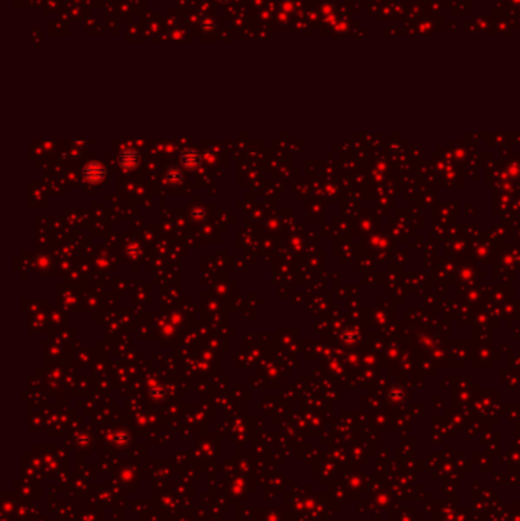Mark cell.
I'll use <instances>...</instances> for the list:
<instances>
[{
    "instance_id": "3",
    "label": "cell",
    "mask_w": 520,
    "mask_h": 521,
    "mask_svg": "<svg viewBox=\"0 0 520 521\" xmlns=\"http://www.w3.org/2000/svg\"><path fill=\"white\" fill-rule=\"evenodd\" d=\"M182 162H183V165L188 169H194L200 165L201 156L198 154V152L193 151V149H188L185 154H182Z\"/></svg>"
},
{
    "instance_id": "4",
    "label": "cell",
    "mask_w": 520,
    "mask_h": 521,
    "mask_svg": "<svg viewBox=\"0 0 520 521\" xmlns=\"http://www.w3.org/2000/svg\"><path fill=\"white\" fill-rule=\"evenodd\" d=\"M220 2H227V0H220Z\"/></svg>"
},
{
    "instance_id": "1",
    "label": "cell",
    "mask_w": 520,
    "mask_h": 521,
    "mask_svg": "<svg viewBox=\"0 0 520 521\" xmlns=\"http://www.w3.org/2000/svg\"><path fill=\"white\" fill-rule=\"evenodd\" d=\"M106 177V168L99 162H90L84 168V179L92 183H99Z\"/></svg>"
},
{
    "instance_id": "2",
    "label": "cell",
    "mask_w": 520,
    "mask_h": 521,
    "mask_svg": "<svg viewBox=\"0 0 520 521\" xmlns=\"http://www.w3.org/2000/svg\"><path fill=\"white\" fill-rule=\"evenodd\" d=\"M139 160H141V157H139V154L133 149H125L124 152H121V156H119V163H121V167H124L125 169L136 168L139 165Z\"/></svg>"
}]
</instances>
